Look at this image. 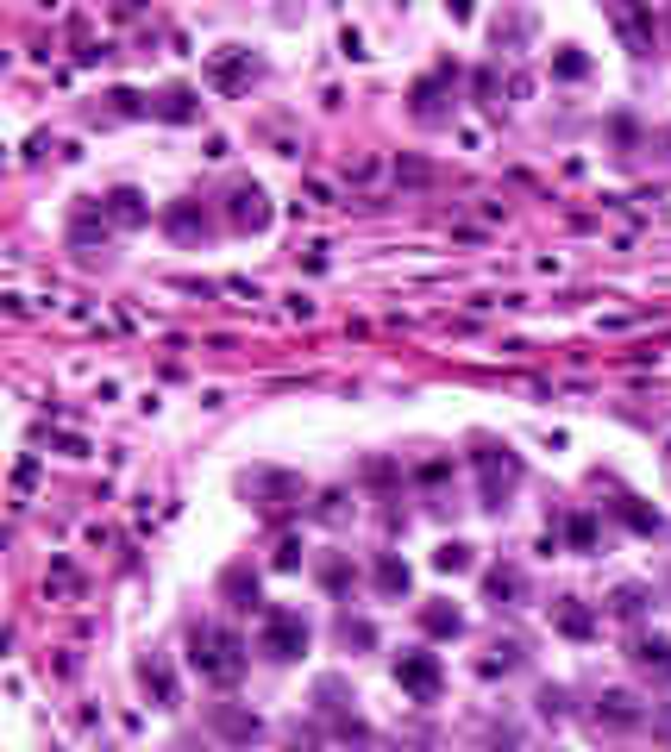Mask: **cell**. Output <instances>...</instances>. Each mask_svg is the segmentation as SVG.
I'll list each match as a JSON object with an SVG mask.
<instances>
[{"label": "cell", "instance_id": "cell-1", "mask_svg": "<svg viewBox=\"0 0 671 752\" xmlns=\"http://www.w3.org/2000/svg\"><path fill=\"white\" fill-rule=\"evenodd\" d=\"M189 665L201 671V677H214V684H233V677L245 671V640L233 627H195L189 633Z\"/></svg>", "mask_w": 671, "mask_h": 752}, {"label": "cell", "instance_id": "cell-2", "mask_svg": "<svg viewBox=\"0 0 671 752\" xmlns=\"http://www.w3.org/2000/svg\"><path fill=\"white\" fill-rule=\"evenodd\" d=\"M477 477H483V508H502L508 496H515V483H521V458L502 452V445H483L477 452Z\"/></svg>", "mask_w": 671, "mask_h": 752}, {"label": "cell", "instance_id": "cell-3", "mask_svg": "<svg viewBox=\"0 0 671 752\" xmlns=\"http://www.w3.org/2000/svg\"><path fill=\"white\" fill-rule=\"evenodd\" d=\"M258 646H264L270 658H302V652H308V621L295 615V608H270Z\"/></svg>", "mask_w": 671, "mask_h": 752}, {"label": "cell", "instance_id": "cell-4", "mask_svg": "<svg viewBox=\"0 0 671 752\" xmlns=\"http://www.w3.org/2000/svg\"><path fill=\"white\" fill-rule=\"evenodd\" d=\"M396 684L414 702H439V684H446V677H439V658L433 652H402L396 658Z\"/></svg>", "mask_w": 671, "mask_h": 752}, {"label": "cell", "instance_id": "cell-5", "mask_svg": "<svg viewBox=\"0 0 671 752\" xmlns=\"http://www.w3.org/2000/svg\"><path fill=\"white\" fill-rule=\"evenodd\" d=\"M226 214H233L239 232H264L270 226V195H264L258 182H239L233 195H226Z\"/></svg>", "mask_w": 671, "mask_h": 752}, {"label": "cell", "instance_id": "cell-6", "mask_svg": "<svg viewBox=\"0 0 671 752\" xmlns=\"http://www.w3.org/2000/svg\"><path fill=\"white\" fill-rule=\"evenodd\" d=\"M628 658H634L646 677H653V684H671V640H665V633H634Z\"/></svg>", "mask_w": 671, "mask_h": 752}, {"label": "cell", "instance_id": "cell-7", "mask_svg": "<svg viewBox=\"0 0 671 752\" xmlns=\"http://www.w3.org/2000/svg\"><path fill=\"white\" fill-rule=\"evenodd\" d=\"M101 214H107L113 226H145L151 207H145V195H138V188H113V195H101Z\"/></svg>", "mask_w": 671, "mask_h": 752}, {"label": "cell", "instance_id": "cell-8", "mask_svg": "<svg viewBox=\"0 0 671 752\" xmlns=\"http://www.w3.org/2000/svg\"><path fill=\"white\" fill-rule=\"evenodd\" d=\"M596 721H609V727H640L646 709H640V696H628V690H603V696H596Z\"/></svg>", "mask_w": 671, "mask_h": 752}, {"label": "cell", "instance_id": "cell-9", "mask_svg": "<svg viewBox=\"0 0 671 752\" xmlns=\"http://www.w3.org/2000/svg\"><path fill=\"white\" fill-rule=\"evenodd\" d=\"M245 496H264V508H270V502H295L302 483L283 477V470H258V477H245Z\"/></svg>", "mask_w": 671, "mask_h": 752}, {"label": "cell", "instance_id": "cell-10", "mask_svg": "<svg viewBox=\"0 0 671 752\" xmlns=\"http://www.w3.org/2000/svg\"><path fill=\"white\" fill-rule=\"evenodd\" d=\"M157 120H170V126H189L195 113H201V101H195V88H164V101L151 107Z\"/></svg>", "mask_w": 671, "mask_h": 752}, {"label": "cell", "instance_id": "cell-11", "mask_svg": "<svg viewBox=\"0 0 671 752\" xmlns=\"http://www.w3.org/2000/svg\"><path fill=\"white\" fill-rule=\"evenodd\" d=\"M214 82H220V88H233V94H239L245 82H258V63H251V51L220 57V63H214Z\"/></svg>", "mask_w": 671, "mask_h": 752}, {"label": "cell", "instance_id": "cell-12", "mask_svg": "<svg viewBox=\"0 0 671 752\" xmlns=\"http://www.w3.org/2000/svg\"><path fill=\"white\" fill-rule=\"evenodd\" d=\"M552 627L571 633V640H590V633H596V621H590L584 602H559V608H552Z\"/></svg>", "mask_w": 671, "mask_h": 752}, {"label": "cell", "instance_id": "cell-13", "mask_svg": "<svg viewBox=\"0 0 671 752\" xmlns=\"http://www.w3.org/2000/svg\"><path fill=\"white\" fill-rule=\"evenodd\" d=\"M615 26L628 32V44H634V51H653V13H634V7H621V13H615Z\"/></svg>", "mask_w": 671, "mask_h": 752}, {"label": "cell", "instance_id": "cell-14", "mask_svg": "<svg viewBox=\"0 0 671 752\" xmlns=\"http://www.w3.org/2000/svg\"><path fill=\"white\" fill-rule=\"evenodd\" d=\"M164 226L176 232V239H195V232H207V214H195V207H189V201H176V207H170V214H164Z\"/></svg>", "mask_w": 671, "mask_h": 752}, {"label": "cell", "instance_id": "cell-15", "mask_svg": "<svg viewBox=\"0 0 671 752\" xmlns=\"http://www.w3.org/2000/svg\"><path fill=\"white\" fill-rule=\"evenodd\" d=\"M377 590L383 596H402L408 590V564L402 558H377Z\"/></svg>", "mask_w": 671, "mask_h": 752}, {"label": "cell", "instance_id": "cell-16", "mask_svg": "<svg viewBox=\"0 0 671 752\" xmlns=\"http://www.w3.org/2000/svg\"><path fill=\"white\" fill-rule=\"evenodd\" d=\"M145 690H157V709H176V684H170V671L157 665V658H145Z\"/></svg>", "mask_w": 671, "mask_h": 752}, {"label": "cell", "instance_id": "cell-17", "mask_svg": "<svg viewBox=\"0 0 671 752\" xmlns=\"http://www.w3.org/2000/svg\"><path fill=\"white\" fill-rule=\"evenodd\" d=\"M615 514H621V521H628L634 533H665V521H659L653 508H640V502H615Z\"/></svg>", "mask_w": 671, "mask_h": 752}, {"label": "cell", "instance_id": "cell-18", "mask_svg": "<svg viewBox=\"0 0 671 752\" xmlns=\"http://www.w3.org/2000/svg\"><path fill=\"white\" fill-rule=\"evenodd\" d=\"M421 627H427V633H458V627H465V615H458V608H421Z\"/></svg>", "mask_w": 671, "mask_h": 752}, {"label": "cell", "instance_id": "cell-19", "mask_svg": "<svg viewBox=\"0 0 671 752\" xmlns=\"http://www.w3.org/2000/svg\"><path fill=\"white\" fill-rule=\"evenodd\" d=\"M565 539H571L577 552H590V546H596V514H571V527H565Z\"/></svg>", "mask_w": 671, "mask_h": 752}, {"label": "cell", "instance_id": "cell-20", "mask_svg": "<svg viewBox=\"0 0 671 752\" xmlns=\"http://www.w3.org/2000/svg\"><path fill=\"white\" fill-rule=\"evenodd\" d=\"M640 608H646V590H640V583H628V590L609 596V615H640Z\"/></svg>", "mask_w": 671, "mask_h": 752}, {"label": "cell", "instance_id": "cell-21", "mask_svg": "<svg viewBox=\"0 0 671 752\" xmlns=\"http://www.w3.org/2000/svg\"><path fill=\"white\" fill-rule=\"evenodd\" d=\"M433 564H439V571H471V546H458V539H452V546L433 552Z\"/></svg>", "mask_w": 671, "mask_h": 752}, {"label": "cell", "instance_id": "cell-22", "mask_svg": "<svg viewBox=\"0 0 671 752\" xmlns=\"http://www.w3.org/2000/svg\"><path fill=\"white\" fill-rule=\"evenodd\" d=\"M490 596H521V571H490Z\"/></svg>", "mask_w": 671, "mask_h": 752}, {"label": "cell", "instance_id": "cell-23", "mask_svg": "<svg viewBox=\"0 0 671 752\" xmlns=\"http://www.w3.org/2000/svg\"><path fill=\"white\" fill-rule=\"evenodd\" d=\"M552 69H559V76H590V57H584V51H571V44H565V57L552 63Z\"/></svg>", "mask_w": 671, "mask_h": 752}, {"label": "cell", "instance_id": "cell-24", "mask_svg": "<svg viewBox=\"0 0 671 752\" xmlns=\"http://www.w3.org/2000/svg\"><path fill=\"white\" fill-rule=\"evenodd\" d=\"M339 633H345V646H370V621H352V615H345Z\"/></svg>", "mask_w": 671, "mask_h": 752}, {"label": "cell", "instance_id": "cell-25", "mask_svg": "<svg viewBox=\"0 0 671 752\" xmlns=\"http://www.w3.org/2000/svg\"><path fill=\"white\" fill-rule=\"evenodd\" d=\"M540 715H565V690H540Z\"/></svg>", "mask_w": 671, "mask_h": 752}, {"label": "cell", "instance_id": "cell-26", "mask_svg": "<svg viewBox=\"0 0 671 752\" xmlns=\"http://www.w3.org/2000/svg\"><path fill=\"white\" fill-rule=\"evenodd\" d=\"M176 752H195V746H176Z\"/></svg>", "mask_w": 671, "mask_h": 752}]
</instances>
